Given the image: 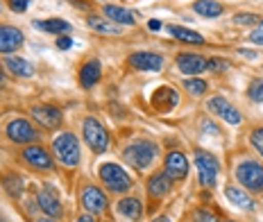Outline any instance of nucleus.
<instances>
[{"instance_id": "f257e3e1", "label": "nucleus", "mask_w": 263, "mask_h": 222, "mask_svg": "<svg viewBox=\"0 0 263 222\" xmlns=\"http://www.w3.org/2000/svg\"><path fill=\"white\" fill-rule=\"evenodd\" d=\"M52 150H54V154H57V159L62 161L66 168L78 166V161H80V143H78V138H75L73 134H68V132L59 134V136L52 140Z\"/></svg>"}, {"instance_id": "f03ea898", "label": "nucleus", "mask_w": 263, "mask_h": 222, "mask_svg": "<svg viewBox=\"0 0 263 222\" xmlns=\"http://www.w3.org/2000/svg\"><path fill=\"white\" fill-rule=\"evenodd\" d=\"M157 156V145L150 143V140H136V143H132L127 150H125L123 159L127 161L129 166L139 168V170H145L147 166L155 161Z\"/></svg>"}, {"instance_id": "7ed1b4c3", "label": "nucleus", "mask_w": 263, "mask_h": 222, "mask_svg": "<svg viewBox=\"0 0 263 222\" xmlns=\"http://www.w3.org/2000/svg\"><path fill=\"white\" fill-rule=\"evenodd\" d=\"M236 179L252 193H263V166L256 161H243L236 168Z\"/></svg>"}, {"instance_id": "20e7f679", "label": "nucleus", "mask_w": 263, "mask_h": 222, "mask_svg": "<svg viewBox=\"0 0 263 222\" xmlns=\"http://www.w3.org/2000/svg\"><path fill=\"white\" fill-rule=\"evenodd\" d=\"M100 179L102 184L114 193H125L132 188V179L127 177V172L116 164H102L100 168Z\"/></svg>"}, {"instance_id": "39448f33", "label": "nucleus", "mask_w": 263, "mask_h": 222, "mask_svg": "<svg viewBox=\"0 0 263 222\" xmlns=\"http://www.w3.org/2000/svg\"><path fill=\"white\" fill-rule=\"evenodd\" d=\"M195 166H197V175H200V184L202 186H216V179H218V159L209 152H202L197 150L195 152Z\"/></svg>"}, {"instance_id": "423d86ee", "label": "nucleus", "mask_w": 263, "mask_h": 222, "mask_svg": "<svg viewBox=\"0 0 263 222\" xmlns=\"http://www.w3.org/2000/svg\"><path fill=\"white\" fill-rule=\"evenodd\" d=\"M82 129H84V140L89 143V148L93 150V152H105V150L109 148L107 129L102 127L96 118H86L84 125H82Z\"/></svg>"}, {"instance_id": "0eeeda50", "label": "nucleus", "mask_w": 263, "mask_h": 222, "mask_svg": "<svg viewBox=\"0 0 263 222\" xmlns=\"http://www.w3.org/2000/svg\"><path fill=\"white\" fill-rule=\"evenodd\" d=\"M7 136L16 140V143H30V140H34L39 136V132L34 129L30 120H25V118H16L7 125Z\"/></svg>"}, {"instance_id": "6e6552de", "label": "nucleus", "mask_w": 263, "mask_h": 222, "mask_svg": "<svg viewBox=\"0 0 263 222\" xmlns=\"http://www.w3.org/2000/svg\"><path fill=\"white\" fill-rule=\"evenodd\" d=\"M82 207H84L89 213H102L107 209V195L96 186H86L82 191Z\"/></svg>"}, {"instance_id": "1a4fd4ad", "label": "nucleus", "mask_w": 263, "mask_h": 222, "mask_svg": "<svg viewBox=\"0 0 263 222\" xmlns=\"http://www.w3.org/2000/svg\"><path fill=\"white\" fill-rule=\"evenodd\" d=\"M32 118L41 123L43 127H59L62 125V111L50 105H36L32 107Z\"/></svg>"}, {"instance_id": "9d476101", "label": "nucleus", "mask_w": 263, "mask_h": 222, "mask_svg": "<svg viewBox=\"0 0 263 222\" xmlns=\"http://www.w3.org/2000/svg\"><path fill=\"white\" fill-rule=\"evenodd\" d=\"M209 111H213L216 116H220L222 120L232 123V125H238L240 123V111L236 107H232L224 97H211L209 100Z\"/></svg>"}, {"instance_id": "9b49d317", "label": "nucleus", "mask_w": 263, "mask_h": 222, "mask_svg": "<svg viewBox=\"0 0 263 222\" xmlns=\"http://www.w3.org/2000/svg\"><path fill=\"white\" fill-rule=\"evenodd\" d=\"M21 46H23V32L12 25H0V52L9 55Z\"/></svg>"}, {"instance_id": "f8f14e48", "label": "nucleus", "mask_w": 263, "mask_h": 222, "mask_svg": "<svg viewBox=\"0 0 263 222\" xmlns=\"http://www.w3.org/2000/svg\"><path fill=\"white\" fill-rule=\"evenodd\" d=\"M206 66H209V62L200 55H193V52H182L177 57V68L184 75H197L202 70H206Z\"/></svg>"}, {"instance_id": "ddd939ff", "label": "nucleus", "mask_w": 263, "mask_h": 222, "mask_svg": "<svg viewBox=\"0 0 263 222\" xmlns=\"http://www.w3.org/2000/svg\"><path fill=\"white\" fill-rule=\"evenodd\" d=\"M166 172L171 179H184L186 175H189V161H186V156L182 152H171L166 156Z\"/></svg>"}, {"instance_id": "4468645a", "label": "nucleus", "mask_w": 263, "mask_h": 222, "mask_svg": "<svg viewBox=\"0 0 263 222\" xmlns=\"http://www.w3.org/2000/svg\"><path fill=\"white\" fill-rule=\"evenodd\" d=\"M23 159L27 161L30 166L39 168V170H50L52 168V159L41 145H32V148H25L23 150Z\"/></svg>"}, {"instance_id": "2eb2a0df", "label": "nucleus", "mask_w": 263, "mask_h": 222, "mask_svg": "<svg viewBox=\"0 0 263 222\" xmlns=\"http://www.w3.org/2000/svg\"><path fill=\"white\" fill-rule=\"evenodd\" d=\"M129 64L139 70H161L163 59L157 52H134L129 57Z\"/></svg>"}, {"instance_id": "dca6fc26", "label": "nucleus", "mask_w": 263, "mask_h": 222, "mask_svg": "<svg viewBox=\"0 0 263 222\" xmlns=\"http://www.w3.org/2000/svg\"><path fill=\"white\" fill-rule=\"evenodd\" d=\"M98 79H100V62L98 59H89L80 70V84L84 89H91Z\"/></svg>"}, {"instance_id": "f3484780", "label": "nucleus", "mask_w": 263, "mask_h": 222, "mask_svg": "<svg viewBox=\"0 0 263 222\" xmlns=\"http://www.w3.org/2000/svg\"><path fill=\"white\" fill-rule=\"evenodd\" d=\"M36 202H39V207L46 211L48 215H52V218L62 215V204H59V197L52 191H39V195H36Z\"/></svg>"}, {"instance_id": "a211bd4d", "label": "nucleus", "mask_w": 263, "mask_h": 222, "mask_svg": "<svg viewBox=\"0 0 263 222\" xmlns=\"http://www.w3.org/2000/svg\"><path fill=\"white\" fill-rule=\"evenodd\" d=\"M5 68L12 75H18V77H30L34 73V66L30 62H25L23 57H5Z\"/></svg>"}, {"instance_id": "6ab92c4d", "label": "nucleus", "mask_w": 263, "mask_h": 222, "mask_svg": "<svg viewBox=\"0 0 263 222\" xmlns=\"http://www.w3.org/2000/svg\"><path fill=\"white\" fill-rule=\"evenodd\" d=\"M105 14H107V18L111 21V23H120V25H134L136 23V16L129 12V9H125V7H118V5H107L105 7Z\"/></svg>"}, {"instance_id": "aec40b11", "label": "nucleus", "mask_w": 263, "mask_h": 222, "mask_svg": "<svg viewBox=\"0 0 263 222\" xmlns=\"http://www.w3.org/2000/svg\"><path fill=\"white\" fill-rule=\"evenodd\" d=\"M168 188H171V177H168L166 170L152 175L150 181H147V193L155 195V197H161V195H166Z\"/></svg>"}, {"instance_id": "412c9836", "label": "nucleus", "mask_w": 263, "mask_h": 222, "mask_svg": "<svg viewBox=\"0 0 263 222\" xmlns=\"http://www.w3.org/2000/svg\"><path fill=\"white\" fill-rule=\"evenodd\" d=\"M118 211H120V215H125V218L139 220L141 213H143V207H141V202L136 197H123L118 202Z\"/></svg>"}, {"instance_id": "4be33fe9", "label": "nucleus", "mask_w": 263, "mask_h": 222, "mask_svg": "<svg viewBox=\"0 0 263 222\" xmlns=\"http://www.w3.org/2000/svg\"><path fill=\"white\" fill-rule=\"evenodd\" d=\"M193 9L200 16H204V18H216V16L222 14V5L216 3V0H197Z\"/></svg>"}, {"instance_id": "5701e85b", "label": "nucleus", "mask_w": 263, "mask_h": 222, "mask_svg": "<svg viewBox=\"0 0 263 222\" xmlns=\"http://www.w3.org/2000/svg\"><path fill=\"white\" fill-rule=\"evenodd\" d=\"M34 25L36 30H41V32H52V34H59V32H68L70 30V25L66 23V21L62 18H48V21H34Z\"/></svg>"}, {"instance_id": "b1692460", "label": "nucleus", "mask_w": 263, "mask_h": 222, "mask_svg": "<svg viewBox=\"0 0 263 222\" xmlns=\"http://www.w3.org/2000/svg\"><path fill=\"white\" fill-rule=\"evenodd\" d=\"M168 32H171L175 39H179V41H184V43H193V46H200V43H204L202 34H197V32H193V30H186V28H177V25H171V28H168Z\"/></svg>"}, {"instance_id": "393cba45", "label": "nucleus", "mask_w": 263, "mask_h": 222, "mask_svg": "<svg viewBox=\"0 0 263 222\" xmlns=\"http://www.w3.org/2000/svg\"><path fill=\"white\" fill-rule=\"evenodd\" d=\"M224 195H227V199L234 204V207H240V209H252V207H254V202L250 199V195L243 193L240 188L229 186L227 191H224Z\"/></svg>"}, {"instance_id": "a878e982", "label": "nucleus", "mask_w": 263, "mask_h": 222, "mask_svg": "<svg viewBox=\"0 0 263 222\" xmlns=\"http://www.w3.org/2000/svg\"><path fill=\"white\" fill-rule=\"evenodd\" d=\"M89 28L96 30V32H100V34H118V32H120L116 23H111V21H107V18H100V16H91V18H89Z\"/></svg>"}, {"instance_id": "bb28decb", "label": "nucleus", "mask_w": 263, "mask_h": 222, "mask_svg": "<svg viewBox=\"0 0 263 222\" xmlns=\"http://www.w3.org/2000/svg\"><path fill=\"white\" fill-rule=\"evenodd\" d=\"M5 188H7L14 197H18L21 191H23V179H21V177H16V175H7V177H5Z\"/></svg>"}, {"instance_id": "cd10ccee", "label": "nucleus", "mask_w": 263, "mask_h": 222, "mask_svg": "<svg viewBox=\"0 0 263 222\" xmlns=\"http://www.w3.org/2000/svg\"><path fill=\"white\" fill-rule=\"evenodd\" d=\"M184 89L193 95H202L206 91V82L204 79H184Z\"/></svg>"}, {"instance_id": "c85d7f7f", "label": "nucleus", "mask_w": 263, "mask_h": 222, "mask_svg": "<svg viewBox=\"0 0 263 222\" xmlns=\"http://www.w3.org/2000/svg\"><path fill=\"white\" fill-rule=\"evenodd\" d=\"M248 95L252 102H263V79H254L248 86Z\"/></svg>"}, {"instance_id": "c756f323", "label": "nucleus", "mask_w": 263, "mask_h": 222, "mask_svg": "<svg viewBox=\"0 0 263 222\" xmlns=\"http://www.w3.org/2000/svg\"><path fill=\"white\" fill-rule=\"evenodd\" d=\"M250 143H252V148H254L256 152L263 156V127H259V129H254V132H252Z\"/></svg>"}, {"instance_id": "7c9ffc66", "label": "nucleus", "mask_w": 263, "mask_h": 222, "mask_svg": "<svg viewBox=\"0 0 263 222\" xmlns=\"http://www.w3.org/2000/svg\"><path fill=\"white\" fill-rule=\"evenodd\" d=\"M218 218L211 213V211H204V209H197L193 213V222H216Z\"/></svg>"}, {"instance_id": "2f4dec72", "label": "nucleus", "mask_w": 263, "mask_h": 222, "mask_svg": "<svg viewBox=\"0 0 263 222\" xmlns=\"http://www.w3.org/2000/svg\"><path fill=\"white\" fill-rule=\"evenodd\" d=\"M234 21H236L238 25H254V23H259V16L256 14H236Z\"/></svg>"}, {"instance_id": "473e14b6", "label": "nucleus", "mask_w": 263, "mask_h": 222, "mask_svg": "<svg viewBox=\"0 0 263 222\" xmlns=\"http://www.w3.org/2000/svg\"><path fill=\"white\" fill-rule=\"evenodd\" d=\"M30 7V0H9V9L16 14H23Z\"/></svg>"}, {"instance_id": "72a5a7b5", "label": "nucleus", "mask_w": 263, "mask_h": 222, "mask_svg": "<svg viewBox=\"0 0 263 222\" xmlns=\"http://www.w3.org/2000/svg\"><path fill=\"white\" fill-rule=\"evenodd\" d=\"M206 68H211V70H224V68H227V62H220V59H211Z\"/></svg>"}, {"instance_id": "f704fd0d", "label": "nucleus", "mask_w": 263, "mask_h": 222, "mask_svg": "<svg viewBox=\"0 0 263 222\" xmlns=\"http://www.w3.org/2000/svg\"><path fill=\"white\" fill-rule=\"evenodd\" d=\"M70 46H73V41H70L68 36H59V39H57V48H59V50H68Z\"/></svg>"}, {"instance_id": "c9c22d12", "label": "nucleus", "mask_w": 263, "mask_h": 222, "mask_svg": "<svg viewBox=\"0 0 263 222\" xmlns=\"http://www.w3.org/2000/svg\"><path fill=\"white\" fill-rule=\"evenodd\" d=\"M250 39L254 41V43H259V46H263V28H259V30H254L250 34Z\"/></svg>"}, {"instance_id": "e433bc0d", "label": "nucleus", "mask_w": 263, "mask_h": 222, "mask_svg": "<svg viewBox=\"0 0 263 222\" xmlns=\"http://www.w3.org/2000/svg\"><path fill=\"white\" fill-rule=\"evenodd\" d=\"M238 52H240V55H243V57H248V59H252V57H256V55H254V52H252V50H245V48H240V50H238Z\"/></svg>"}, {"instance_id": "4c0bfd02", "label": "nucleus", "mask_w": 263, "mask_h": 222, "mask_svg": "<svg viewBox=\"0 0 263 222\" xmlns=\"http://www.w3.org/2000/svg\"><path fill=\"white\" fill-rule=\"evenodd\" d=\"M147 28H150V30H159V28H161V23H159V21H150V23H147Z\"/></svg>"}, {"instance_id": "58836bf2", "label": "nucleus", "mask_w": 263, "mask_h": 222, "mask_svg": "<svg viewBox=\"0 0 263 222\" xmlns=\"http://www.w3.org/2000/svg\"><path fill=\"white\" fill-rule=\"evenodd\" d=\"M75 222H93V218H91V215H80Z\"/></svg>"}, {"instance_id": "ea45409f", "label": "nucleus", "mask_w": 263, "mask_h": 222, "mask_svg": "<svg viewBox=\"0 0 263 222\" xmlns=\"http://www.w3.org/2000/svg\"><path fill=\"white\" fill-rule=\"evenodd\" d=\"M36 222H57V220H52V215H48V218H39Z\"/></svg>"}, {"instance_id": "a19ab883", "label": "nucleus", "mask_w": 263, "mask_h": 222, "mask_svg": "<svg viewBox=\"0 0 263 222\" xmlns=\"http://www.w3.org/2000/svg\"><path fill=\"white\" fill-rule=\"evenodd\" d=\"M155 222H173V220H171V218H166V215H161V218H157Z\"/></svg>"}, {"instance_id": "79ce46f5", "label": "nucleus", "mask_w": 263, "mask_h": 222, "mask_svg": "<svg viewBox=\"0 0 263 222\" xmlns=\"http://www.w3.org/2000/svg\"><path fill=\"white\" fill-rule=\"evenodd\" d=\"M3 82H5V73H3V68H0V86H3Z\"/></svg>"}, {"instance_id": "37998d69", "label": "nucleus", "mask_w": 263, "mask_h": 222, "mask_svg": "<svg viewBox=\"0 0 263 222\" xmlns=\"http://www.w3.org/2000/svg\"><path fill=\"white\" fill-rule=\"evenodd\" d=\"M261 28H263V23H261Z\"/></svg>"}, {"instance_id": "c03bdc74", "label": "nucleus", "mask_w": 263, "mask_h": 222, "mask_svg": "<svg viewBox=\"0 0 263 222\" xmlns=\"http://www.w3.org/2000/svg\"><path fill=\"white\" fill-rule=\"evenodd\" d=\"M0 222H3V220H0Z\"/></svg>"}]
</instances>
